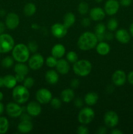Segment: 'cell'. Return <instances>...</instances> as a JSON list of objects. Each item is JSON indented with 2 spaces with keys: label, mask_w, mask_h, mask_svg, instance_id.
I'll return each mask as SVG.
<instances>
[{
  "label": "cell",
  "mask_w": 133,
  "mask_h": 134,
  "mask_svg": "<svg viewBox=\"0 0 133 134\" xmlns=\"http://www.w3.org/2000/svg\"><path fill=\"white\" fill-rule=\"evenodd\" d=\"M98 41L96 34L91 31H86L79 37L77 45L82 51H87L96 47Z\"/></svg>",
  "instance_id": "cell-1"
},
{
  "label": "cell",
  "mask_w": 133,
  "mask_h": 134,
  "mask_svg": "<svg viewBox=\"0 0 133 134\" xmlns=\"http://www.w3.org/2000/svg\"><path fill=\"white\" fill-rule=\"evenodd\" d=\"M30 51L28 47L23 43H18L14 45L12 50V56L14 60L19 63H25L29 58Z\"/></svg>",
  "instance_id": "cell-2"
},
{
  "label": "cell",
  "mask_w": 133,
  "mask_h": 134,
  "mask_svg": "<svg viewBox=\"0 0 133 134\" xmlns=\"http://www.w3.org/2000/svg\"><path fill=\"white\" fill-rule=\"evenodd\" d=\"M92 64L89 60H80L73 64L74 73L80 77H86L92 70Z\"/></svg>",
  "instance_id": "cell-3"
},
{
  "label": "cell",
  "mask_w": 133,
  "mask_h": 134,
  "mask_svg": "<svg viewBox=\"0 0 133 134\" xmlns=\"http://www.w3.org/2000/svg\"><path fill=\"white\" fill-rule=\"evenodd\" d=\"M12 96L14 102L19 104H23L29 100L30 94L29 89L23 85H18L13 88Z\"/></svg>",
  "instance_id": "cell-4"
},
{
  "label": "cell",
  "mask_w": 133,
  "mask_h": 134,
  "mask_svg": "<svg viewBox=\"0 0 133 134\" xmlns=\"http://www.w3.org/2000/svg\"><path fill=\"white\" fill-rule=\"evenodd\" d=\"M14 40L13 37L8 34H0V53L9 52L14 47Z\"/></svg>",
  "instance_id": "cell-5"
},
{
  "label": "cell",
  "mask_w": 133,
  "mask_h": 134,
  "mask_svg": "<svg viewBox=\"0 0 133 134\" xmlns=\"http://www.w3.org/2000/svg\"><path fill=\"white\" fill-rule=\"evenodd\" d=\"M95 118V111L90 107H84L80 111L78 119L82 124H88L93 120Z\"/></svg>",
  "instance_id": "cell-6"
},
{
  "label": "cell",
  "mask_w": 133,
  "mask_h": 134,
  "mask_svg": "<svg viewBox=\"0 0 133 134\" xmlns=\"http://www.w3.org/2000/svg\"><path fill=\"white\" fill-rule=\"evenodd\" d=\"M44 59L40 54H35L29 57L28 66L32 70H39L44 65Z\"/></svg>",
  "instance_id": "cell-7"
},
{
  "label": "cell",
  "mask_w": 133,
  "mask_h": 134,
  "mask_svg": "<svg viewBox=\"0 0 133 134\" xmlns=\"http://www.w3.org/2000/svg\"><path fill=\"white\" fill-rule=\"evenodd\" d=\"M20 104L14 102H10L6 106V112L9 116L13 118H17L20 116L23 113V108L20 105Z\"/></svg>",
  "instance_id": "cell-8"
},
{
  "label": "cell",
  "mask_w": 133,
  "mask_h": 134,
  "mask_svg": "<svg viewBox=\"0 0 133 134\" xmlns=\"http://www.w3.org/2000/svg\"><path fill=\"white\" fill-rule=\"evenodd\" d=\"M36 99L40 104H47L52 99V94L46 88H40L36 92Z\"/></svg>",
  "instance_id": "cell-9"
},
{
  "label": "cell",
  "mask_w": 133,
  "mask_h": 134,
  "mask_svg": "<svg viewBox=\"0 0 133 134\" xmlns=\"http://www.w3.org/2000/svg\"><path fill=\"white\" fill-rule=\"evenodd\" d=\"M104 122L108 128H113L119 123L118 115L113 111H107L104 116Z\"/></svg>",
  "instance_id": "cell-10"
},
{
  "label": "cell",
  "mask_w": 133,
  "mask_h": 134,
  "mask_svg": "<svg viewBox=\"0 0 133 134\" xmlns=\"http://www.w3.org/2000/svg\"><path fill=\"white\" fill-rule=\"evenodd\" d=\"M119 3L117 0H107L104 4V10L106 14L113 16L118 12L119 9Z\"/></svg>",
  "instance_id": "cell-11"
},
{
  "label": "cell",
  "mask_w": 133,
  "mask_h": 134,
  "mask_svg": "<svg viewBox=\"0 0 133 134\" xmlns=\"http://www.w3.org/2000/svg\"><path fill=\"white\" fill-rule=\"evenodd\" d=\"M20 24V18L15 13H9L5 18V26L9 30H14Z\"/></svg>",
  "instance_id": "cell-12"
},
{
  "label": "cell",
  "mask_w": 133,
  "mask_h": 134,
  "mask_svg": "<svg viewBox=\"0 0 133 134\" xmlns=\"http://www.w3.org/2000/svg\"><path fill=\"white\" fill-rule=\"evenodd\" d=\"M67 29L63 24L56 23L51 27V32L53 37L56 38H63L67 34Z\"/></svg>",
  "instance_id": "cell-13"
},
{
  "label": "cell",
  "mask_w": 133,
  "mask_h": 134,
  "mask_svg": "<svg viewBox=\"0 0 133 134\" xmlns=\"http://www.w3.org/2000/svg\"><path fill=\"white\" fill-rule=\"evenodd\" d=\"M112 81L116 86H123L126 82V75L124 71L118 69L112 74Z\"/></svg>",
  "instance_id": "cell-14"
},
{
  "label": "cell",
  "mask_w": 133,
  "mask_h": 134,
  "mask_svg": "<svg viewBox=\"0 0 133 134\" xmlns=\"http://www.w3.org/2000/svg\"><path fill=\"white\" fill-rule=\"evenodd\" d=\"M42 107L38 102H31L26 106V112L31 116H37L41 113Z\"/></svg>",
  "instance_id": "cell-15"
},
{
  "label": "cell",
  "mask_w": 133,
  "mask_h": 134,
  "mask_svg": "<svg viewBox=\"0 0 133 134\" xmlns=\"http://www.w3.org/2000/svg\"><path fill=\"white\" fill-rule=\"evenodd\" d=\"M104 10L99 7L92 8L89 12V17L93 21H101L105 17Z\"/></svg>",
  "instance_id": "cell-16"
},
{
  "label": "cell",
  "mask_w": 133,
  "mask_h": 134,
  "mask_svg": "<svg viewBox=\"0 0 133 134\" xmlns=\"http://www.w3.org/2000/svg\"><path fill=\"white\" fill-rule=\"evenodd\" d=\"M115 37L119 43L126 44L130 40V34L125 29H119L116 31Z\"/></svg>",
  "instance_id": "cell-17"
},
{
  "label": "cell",
  "mask_w": 133,
  "mask_h": 134,
  "mask_svg": "<svg viewBox=\"0 0 133 134\" xmlns=\"http://www.w3.org/2000/svg\"><path fill=\"white\" fill-rule=\"evenodd\" d=\"M56 68L57 71L61 75L67 74L70 69L69 62L62 58H60L57 60Z\"/></svg>",
  "instance_id": "cell-18"
},
{
  "label": "cell",
  "mask_w": 133,
  "mask_h": 134,
  "mask_svg": "<svg viewBox=\"0 0 133 134\" xmlns=\"http://www.w3.org/2000/svg\"><path fill=\"white\" fill-rule=\"evenodd\" d=\"M66 49L65 47L62 44H56L51 50V54L52 56L56 58L57 59H60L65 54Z\"/></svg>",
  "instance_id": "cell-19"
},
{
  "label": "cell",
  "mask_w": 133,
  "mask_h": 134,
  "mask_svg": "<svg viewBox=\"0 0 133 134\" xmlns=\"http://www.w3.org/2000/svg\"><path fill=\"white\" fill-rule=\"evenodd\" d=\"M33 128V125L31 120H21L17 126L18 132L22 133H29Z\"/></svg>",
  "instance_id": "cell-20"
},
{
  "label": "cell",
  "mask_w": 133,
  "mask_h": 134,
  "mask_svg": "<svg viewBox=\"0 0 133 134\" xmlns=\"http://www.w3.org/2000/svg\"><path fill=\"white\" fill-rule=\"evenodd\" d=\"M74 92L72 88H66L61 92L60 94L61 99L65 103H70L74 98Z\"/></svg>",
  "instance_id": "cell-21"
},
{
  "label": "cell",
  "mask_w": 133,
  "mask_h": 134,
  "mask_svg": "<svg viewBox=\"0 0 133 134\" xmlns=\"http://www.w3.org/2000/svg\"><path fill=\"white\" fill-rule=\"evenodd\" d=\"M45 80L50 85H55L59 81V75L55 70H48L45 74Z\"/></svg>",
  "instance_id": "cell-22"
},
{
  "label": "cell",
  "mask_w": 133,
  "mask_h": 134,
  "mask_svg": "<svg viewBox=\"0 0 133 134\" xmlns=\"http://www.w3.org/2000/svg\"><path fill=\"white\" fill-rule=\"evenodd\" d=\"M96 51L99 55L106 56L110 51V47L106 42L100 41L96 46Z\"/></svg>",
  "instance_id": "cell-23"
},
{
  "label": "cell",
  "mask_w": 133,
  "mask_h": 134,
  "mask_svg": "<svg viewBox=\"0 0 133 134\" xmlns=\"http://www.w3.org/2000/svg\"><path fill=\"white\" fill-rule=\"evenodd\" d=\"M98 100H99V96L96 92H94L87 93L84 97L85 103L89 106H92L96 104Z\"/></svg>",
  "instance_id": "cell-24"
},
{
  "label": "cell",
  "mask_w": 133,
  "mask_h": 134,
  "mask_svg": "<svg viewBox=\"0 0 133 134\" xmlns=\"http://www.w3.org/2000/svg\"><path fill=\"white\" fill-rule=\"evenodd\" d=\"M4 86L9 89H13L16 86L17 81L15 78V76L12 75H7L3 77Z\"/></svg>",
  "instance_id": "cell-25"
},
{
  "label": "cell",
  "mask_w": 133,
  "mask_h": 134,
  "mask_svg": "<svg viewBox=\"0 0 133 134\" xmlns=\"http://www.w3.org/2000/svg\"><path fill=\"white\" fill-rule=\"evenodd\" d=\"M76 22L75 15L72 13H66L63 17V24L66 28H69L74 24Z\"/></svg>",
  "instance_id": "cell-26"
},
{
  "label": "cell",
  "mask_w": 133,
  "mask_h": 134,
  "mask_svg": "<svg viewBox=\"0 0 133 134\" xmlns=\"http://www.w3.org/2000/svg\"><path fill=\"white\" fill-rule=\"evenodd\" d=\"M14 70L16 73H18V74L23 75H27L29 71V68L28 65H26L24 63H19L16 64L14 65Z\"/></svg>",
  "instance_id": "cell-27"
},
{
  "label": "cell",
  "mask_w": 133,
  "mask_h": 134,
  "mask_svg": "<svg viewBox=\"0 0 133 134\" xmlns=\"http://www.w3.org/2000/svg\"><path fill=\"white\" fill-rule=\"evenodd\" d=\"M36 5L33 3H27L23 7V13L27 16H32L36 13Z\"/></svg>",
  "instance_id": "cell-28"
},
{
  "label": "cell",
  "mask_w": 133,
  "mask_h": 134,
  "mask_svg": "<svg viewBox=\"0 0 133 134\" xmlns=\"http://www.w3.org/2000/svg\"><path fill=\"white\" fill-rule=\"evenodd\" d=\"M9 120L5 116H0V134L7 133L9 130Z\"/></svg>",
  "instance_id": "cell-29"
},
{
  "label": "cell",
  "mask_w": 133,
  "mask_h": 134,
  "mask_svg": "<svg viewBox=\"0 0 133 134\" xmlns=\"http://www.w3.org/2000/svg\"><path fill=\"white\" fill-rule=\"evenodd\" d=\"M78 10L81 15H86L89 10V5L86 1H82L78 5Z\"/></svg>",
  "instance_id": "cell-30"
},
{
  "label": "cell",
  "mask_w": 133,
  "mask_h": 134,
  "mask_svg": "<svg viewBox=\"0 0 133 134\" xmlns=\"http://www.w3.org/2000/svg\"><path fill=\"white\" fill-rule=\"evenodd\" d=\"M14 58L10 56H6L1 61V65L5 68H10L14 65Z\"/></svg>",
  "instance_id": "cell-31"
},
{
  "label": "cell",
  "mask_w": 133,
  "mask_h": 134,
  "mask_svg": "<svg viewBox=\"0 0 133 134\" xmlns=\"http://www.w3.org/2000/svg\"><path fill=\"white\" fill-rule=\"evenodd\" d=\"M118 27V22L116 18H110L107 22L106 27L110 31H113L117 30Z\"/></svg>",
  "instance_id": "cell-32"
},
{
  "label": "cell",
  "mask_w": 133,
  "mask_h": 134,
  "mask_svg": "<svg viewBox=\"0 0 133 134\" xmlns=\"http://www.w3.org/2000/svg\"><path fill=\"white\" fill-rule=\"evenodd\" d=\"M66 60L69 62L72 63V64H74L76 61L78 60V56L76 52L74 51H70L66 54Z\"/></svg>",
  "instance_id": "cell-33"
},
{
  "label": "cell",
  "mask_w": 133,
  "mask_h": 134,
  "mask_svg": "<svg viewBox=\"0 0 133 134\" xmlns=\"http://www.w3.org/2000/svg\"><path fill=\"white\" fill-rule=\"evenodd\" d=\"M57 59L56 58L53 57V56H49V57L47 58L46 60V65L48 68H55L56 64H57Z\"/></svg>",
  "instance_id": "cell-34"
},
{
  "label": "cell",
  "mask_w": 133,
  "mask_h": 134,
  "mask_svg": "<svg viewBox=\"0 0 133 134\" xmlns=\"http://www.w3.org/2000/svg\"><path fill=\"white\" fill-rule=\"evenodd\" d=\"M50 105L54 109H58L62 105L61 100L57 98H52V100L50 101Z\"/></svg>",
  "instance_id": "cell-35"
},
{
  "label": "cell",
  "mask_w": 133,
  "mask_h": 134,
  "mask_svg": "<svg viewBox=\"0 0 133 134\" xmlns=\"http://www.w3.org/2000/svg\"><path fill=\"white\" fill-rule=\"evenodd\" d=\"M106 27L105 25L102 23H99L96 25L95 27V34H105Z\"/></svg>",
  "instance_id": "cell-36"
},
{
  "label": "cell",
  "mask_w": 133,
  "mask_h": 134,
  "mask_svg": "<svg viewBox=\"0 0 133 134\" xmlns=\"http://www.w3.org/2000/svg\"><path fill=\"white\" fill-rule=\"evenodd\" d=\"M34 84H35V81H34L33 78H32L31 77H26L25 78L24 81H23V85L28 89L32 88Z\"/></svg>",
  "instance_id": "cell-37"
},
{
  "label": "cell",
  "mask_w": 133,
  "mask_h": 134,
  "mask_svg": "<svg viewBox=\"0 0 133 134\" xmlns=\"http://www.w3.org/2000/svg\"><path fill=\"white\" fill-rule=\"evenodd\" d=\"M76 133L78 134H88L89 133V131L87 127L85 126L84 124H82V125H80L78 127Z\"/></svg>",
  "instance_id": "cell-38"
},
{
  "label": "cell",
  "mask_w": 133,
  "mask_h": 134,
  "mask_svg": "<svg viewBox=\"0 0 133 134\" xmlns=\"http://www.w3.org/2000/svg\"><path fill=\"white\" fill-rule=\"evenodd\" d=\"M29 50L31 52H35L38 49V44L37 43L34 41H31L28 43L27 45Z\"/></svg>",
  "instance_id": "cell-39"
},
{
  "label": "cell",
  "mask_w": 133,
  "mask_h": 134,
  "mask_svg": "<svg viewBox=\"0 0 133 134\" xmlns=\"http://www.w3.org/2000/svg\"><path fill=\"white\" fill-rule=\"evenodd\" d=\"M81 24L83 26V27H88L91 24V18H87V17H85L81 21Z\"/></svg>",
  "instance_id": "cell-40"
},
{
  "label": "cell",
  "mask_w": 133,
  "mask_h": 134,
  "mask_svg": "<svg viewBox=\"0 0 133 134\" xmlns=\"http://www.w3.org/2000/svg\"><path fill=\"white\" fill-rule=\"evenodd\" d=\"M70 85L72 88H77L80 85L79 80L77 79H74L70 81Z\"/></svg>",
  "instance_id": "cell-41"
},
{
  "label": "cell",
  "mask_w": 133,
  "mask_h": 134,
  "mask_svg": "<svg viewBox=\"0 0 133 134\" xmlns=\"http://www.w3.org/2000/svg\"><path fill=\"white\" fill-rule=\"evenodd\" d=\"M15 78L16 79L17 82H23V81H24L25 79V75L21 74H18V73H16Z\"/></svg>",
  "instance_id": "cell-42"
},
{
  "label": "cell",
  "mask_w": 133,
  "mask_h": 134,
  "mask_svg": "<svg viewBox=\"0 0 133 134\" xmlns=\"http://www.w3.org/2000/svg\"><path fill=\"white\" fill-rule=\"evenodd\" d=\"M132 0H120L119 4L123 7H129L131 5Z\"/></svg>",
  "instance_id": "cell-43"
},
{
  "label": "cell",
  "mask_w": 133,
  "mask_h": 134,
  "mask_svg": "<svg viewBox=\"0 0 133 134\" xmlns=\"http://www.w3.org/2000/svg\"><path fill=\"white\" fill-rule=\"evenodd\" d=\"M74 105H75L76 107L80 108V107L83 105V101H82V99H81V98H77V99H76V100L74 101Z\"/></svg>",
  "instance_id": "cell-44"
},
{
  "label": "cell",
  "mask_w": 133,
  "mask_h": 134,
  "mask_svg": "<svg viewBox=\"0 0 133 134\" xmlns=\"http://www.w3.org/2000/svg\"><path fill=\"white\" fill-rule=\"evenodd\" d=\"M104 35H105V39H106L108 41L112 40L113 38V34L110 31H108V32H105Z\"/></svg>",
  "instance_id": "cell-45"
},
{
  "label": "cell",
  "mask_w": 133,
  "mask_h": 134,
  "mask_svg": "<svg viewBox=\"0 0 133 134\" xmlns=\"http://www.w3.org/2000/svg\"><path fill=\"white\" fill-rule=\"evenodd\" d=\"M126 79L128 80V81H129V82L130 85H133V71H130L128 74L127 77H126Z\"/></svg>",
  "instance_id": "cell-46"
},
{
  "label": "cell",
  "mask_w": 133,
  "mask_h": 134,
  "mask_svg": "<svg viewBox=\"0 0 133 134\" xmlns=\"http://www.w3.org/2000/svg\"><path fill=\"white\" fill-rule=\"evenodd\" d=\"M107 130L106 128L104 126H100L98 128L97 131H96V133L99 134H105L106 133Z\"/></svg>",
  "instance_id": "cell-47"
},
{
  "label": "cell",
  "mask_w": 133,
  "mask_h": 134,
  "mask_svg": "<svg viewBox=\"0 0 133 134\" xmlns=\"http://www.w3.org/2000/svg\"><path fill=\"white\" fill-rule=\"evenodd\" d=\"M29 116L30 115H29L28 113L27 114L22 113V115H20L21 120H31V117H30Z\"/></svg>",
  "instance_id": "cell-48"
},
{
  "label": "cell",
  "mask_w": 133,
  "mask_h": 134,
  "mask_svg": "<svg viewBox=\"0 0 133 134\" xmlns=\"http://www.w3.org/2000/svg\"><path fill=\"white\" fill-rule=\"evenodd\" d=\"M111 134H123V132L119 129H113L110 132Z\"/></svg>",
  "instance_id": "cell-49"
},
{
  "label": "cell",
  "mask_w": 133,
  "mask_h": 134,
  "mask_svg": "<svg viewBox=\"0 0 133 134\" xmlns=\"http://www.w3.org/2000/svg\"><path fill=\"white\" fill-rule=\"evenodd\" d=\"M4 111V105L1 102H0V115L3 113Z\"/></svg>",
  "instance_id": "cell-50"
},
{
  "label": "cell",
  "mask_w": 133,
  "mask_h": 134,
  "mask_svg": "<svg viewBox=\"0 0 133 134\" xmlns=\"http://www.w3.org/2000/svg\"><path fill=\"white\" fill-rule=\"evenodd\" d=\"M129 31H130V35L133 37V23H132L129 27Z\"/></svg>",
  "instance_id": "cell-51"
},
{
  "label": "cell",
  "mask_w": 133,
  "mask_h": 134,
  "mask_svg": "<svg viewBox=\"0 0 133 134\" xmlns=\"http://www.w3.org/2000/svg\"><path fill=\"white\" fill-rule=\"evenodd\" d=\"M4 86V81H3V77H0V88Z\"/></svg>",
  "instance_id": "cell-52"
},
{
  "label": "cell",
  "mask_w": 133,
  "mask_h": 134,
  "mask_svg": "<svg viewBox=\"0 0 133 134\" xmlns=\"http://www.w3.org/2000/svg\"><path fill=\"white\" fill-rule=\"evenodd\" d=\"M0 29L1 30L2 32L5 30V25H4V24L1 22H0Z\"/></svg>",
  "instance_id": "cell-53"
},
{
  "label": "cell",
  "mask_w": 133,
  "mask_h": 134,
  "mask_svg": "<svg viewBox=\"0 0 133 134\" xmlns=\"http://www.w3.org/2000/svg\"><path fill=\"white\" fill-rule=\"evenodd\" d=\"M31 27L33 29H35V30H37V29L39 27V26H38L37 24H32V26H31Z\"/></svg>",
  "instance_id": "cell-54"
},
{
  "label": "cell",
  "mask_w": 133,
  "mask_h": 134,
  "mask_svg": "<svg viewBox=\"0 0 133 134\" xmlns=\"http://www.w3.org/2000/svg\"><path fill=\"white\" fill-rule=\"evenodd\" d=\"M3 97H4L3 94L1 92H0V102H1V101H2V99H3Z\"/></svg>",
  "instance_id": "cell-55"
},
{
  "label": "cell",
  "mask_w": 133,
  "mask_h": 134,
  "mask_svg": "<svg viewBox=\"0 0 133 134\" xmlns=\"http://www.w3.org/2000/svg\"><path fill=\"white\" fill-rule=\"evenodd\" d=\"M95 2L99 3H101L102 1V0H95Z\"/></svg>",
  "instance_id": "cell-56"
},
{
  "label": "cell",
  "mask_w": 133,
  "mask_h": 134,
  "mask_svg": "<svg viewBox=\"0 0 133 134\" xmlns=\"http://www.w3.org/2000/svg\"><path fill=\"white\" fill-rule=\"evenodd\" d=\"M2 34V31H1V30L0 29V34Z\"/></svg>",
  "instance_id": "cell-57"
}]
</instances>
